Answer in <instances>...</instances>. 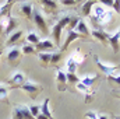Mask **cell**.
<instances>
[{
    "label": "cell",
    "instance_id": "obj_37",
    "mask_svg": "<svg viewBox=\"0 0 120 119\" xmlns=\"http://www.w3.org/2000/svg\"><path fill=\"white\" fill-rule=\"evenodd\" d=\"M35 119H48V118H46V116H43L42 114H39V115H38V116H36Z\"/></svg>",
    "mask_w": 120,
    "mask_h": 119
},
{
    "label": "cell",
    "instance_id": "obj_6",
    "mask_svg": "<svg viewBox=\"0 0 120 119\" xmlns=\"http://www.w3.org/2000/svg\"><path fill=\"white\" fill-rule=\"evenodd\" d=\"M20 88L24 90L25 92H28L31 95V98H35V97L42 91V86L38 84V83H35V81H32V80H25V83H24Z\"/></svg>",
    "mask_w": 120,
    "mask_h": 119
},
{
    "label": "cell",
    "instance_id": "obj_29",
    "mask_svg": "<svg viewBox=\"0 0 120 119\" xmlns=\"http://www.w3.org/2000/svg\"><path fill=\"white\" fill-rule=\"evenodd\" d=\"M28 109H30L31 115H32L34 118H36V116L41 114V107H39V105H31V107H28Z\"/></svg>",
    "mask_w": 120,
    "mask_h": 119
},
{
    "label": "cell",
    "instance_id": "obj_21",
    "mask_svg": "<svg viewBox=\"0 0 120 119\" xmlns=\"http://www.w3.org/2000/svg\"><path fill=\"white\" fill-rule=\"evenodd\" d=\"M49 104H50V99L46 98V99L42 102V105H41V114H42L43 116H46L48 119H55L53 115H52V111L49 109Z\"/></svg>",
    "mask_w": 120,
    "mask_h": 119
},
{
    "label": "cell",
    "instance_id": "obj_16",
    "mask_svg": "<svg viewBox=\"0 0 120 119\" xmlns=\"http://www.w3.org/2000/svg\"><path fill=\"white\" fill-rule=\"evenodd\" d=\"M22 35H24V31L22 30H17V31H14L11 35H8V38H7V42H6V45L7 46H13L15 42H18L21 38H22Z\"/></svg>",
    "mask_w": 120,
    "mask_h": 119
},
{
    "label": "cell",
    "instance_id": "obj_31",
    "mask_svg": "<svg viewBox=\"0 0 120 119\" xmlns=\"http://www.w3.org/2000/svg\"><path fill=\"white\" fill-rule=\"evenodd\" d=\"M61 59V52H53V56H52V66L57 64Z\"/></svg>",
    "mask_w": 120,
    "mask_h": 119
},
{
    "label": "cell",
    "instance_id": "obj_2",
    "mask_svg": "<svg viewBox=\"0 0 120 119\" xmlns=\"http://www.w3.org/2000/svg\"><path fill=\"white\" fill-rule=\"evenodd\" d=\"M70 17L71 16H63L61 18H60L59 21L52 27V35H53V39H55V45H60V36H61V32L63 30L67 27V24H68V21H70Z\"/></svg>",
    "mask_w": 120,
    "mask_h": 119
},
{
    "label": "cell",
    "instance_id": "obj_25",
    "mask_svg": "<svg viewBox=\"0 0 120 119\" xmlns=\"http://www.w3.org/2000/svg\"><path fill=\"white\" fill-rule=\"evenodd\" d=\"M80 17L78 16H71L70 17V21H68V24H67V27H66V30L67 31H74L75 30V27H77V24L80 23Z\"/></svg>",
    "mask_w": 120,
    "mask_h": 119
},
{
    "label": "cell",
    "instance_id": "obj_10",
    "mask_svg": "<svg viewBox=\"0 0 120 119\" xmlns=\"http://www.w3.org/2000/svg\"><path fill=\"white\" fill-rule=\"evenodd\" d=\"M25 83V74L22 71H14L11 74V77L8 79V84H11V87H21Z\"/></svg>",
    "mask_w": 120,
    "mask_h": 119
},
{
    "label": "cell",
    "instance_id": "obj_24",
    "mask_svg": "<svg viewBox=\"0 0 120 119\" xmlns=\"http://www.w3.org/2000/svg\"><path fill=\"white\" fill-rule=\"evenodd\" d=\"M95 3L96 1H92V0H90V1H85L84 4H82V7H81V14L82 16H90L91 14V10H92V7L95 6Z\"/></svg>",
    "mask_w": 120,
    "mask_h": 119
},
{
    "label": "cell",
    "instance_id": "obj_3",
    "mask_svg": "<svg viewBox=\"0 0 120 119\" xmlns=\"http://www.w3.org/2000/svg\"><path fill=\"white\" fill-rule=\"evenodd\" d=\"M1 25H3V32L6 34V35H11L14 31H17L18 28V21H17V18H14L13 16H6L1 21Z\"/></svg>",
    "mask_w": 120,
    "mask_h": 119
},
{
    "label": "cell",
    "instance_id": "obj_19",
    "mask_svg": "<svg viewBox=\"0 0 120 119\" xmlns=\"http://www.w3.org/2000/svg\"><path fill=\"white\" fill-rule=\"evenodd\" d=\"M96 80H98V76H95V74H87V76H84V77L80 80V84L84 86L85 88H91Z\"/></svg>",
    "mask_w": 120,
    "mask_h": 119
},
{
    "label": "cell",
    "instance_id": "obj_4",
    "mask_svg": "<svg viewBox=\"0 0 120 119\" xmlns=\"http://www.w3.org/2000/svg\"><path fill=\"white\" fill-rule=\"evenodd\" d=\"M22 58V52L18 46H11L7 49V53H6V59L7 62L11 64V66H17L20 63V60Z\"/></svg>",
    "mask_w": 120,
    "mask_h": 119
},
{
    "label": "cell",
    "instance_id": "obj_35",
    "mask_svg": "<svg viewBox=\"0 0 120 119\" xmlns=\"http://www.w3.org/2000/svg\"><path fill=\"white\" fill-rule=\"evenodd\" d=\"M61 4H63V6H75L77 1H73V0H63Z\"/></svg>",
    "mask_w": 120,
    "mask_h": 119
},
{
    "label": "cell",
    "instance_id": "obj_1",
    "mask_svg": "<svg viewBox=\"0 0 120 119\" xmlns=\"http://www.w3.org/2000/svg\"><path fill=\"white\" fill-rule=\"evenodd\" d=\"M91 20L95 25H101V27H105L112 18V11L106 7H103L102 3H95V6L92 7L91 10V14H90Z\"/></svg>",
    "mask_w": 120,
    "mask_h": 119
},
{
    "label": "cell",
    "instance_id": "obj_26",
    "mask_svg": "<svg viewBox=\"0 0 120 119\" xmlns=\"http://www.w3.org/2000/svg\"><path fill=\"white\" fill-rule=\"evenodd\" d=\"M39 41H41V39H39L38 34H35V32H30V34L27 35V42H28L30 45H36Z\"/></svg>",
    "mask_w": 120,
    "mask_h": 119
},
{
    "label": "cell",
    "instance_id": "obj_8",
    "mask_svg": "<svg viewBox=\"0 0 120 119\" xmlns=\"http://www.w3.org/2000/svg\"><path fill=\"white\" fill-rule=\"evenodd\" d=\"M94 60H95V63H96V66L101 69V71L103 73V74H106V76H110V74H113L116 70H117V66L116 64H110V63H103L102 60L99 59L96 55L94 56Z\"/></svg>",
    "mask_w": 120,
    "mask_h": 119
},
{
    "label": "cell",
    "instance_id": "obj_33",
    "mask_svg": "<svg viewBox=\"0 0 120 119\" xmlns=\"http://www.w3.org/2000/svg\"><path fill=\"white\" fill-rule=\"evenodd\" d=\"M85 118H88V119H98V118H99V115H98L95 111H88V112H85Z\"/></svg>",
    "mask_w": 120,
    "mask_h": 119
},
{
    "label": "cell",
    "instance_id": "obj_36",
    "mask_svg": "<svg viewBox=\"0 0 120 119\" xmlns=\"http://www.w3.org/2000/svg\"><path fill=\"white\" fill-rule=\"evenodd\" d=\"M112 94H113V95H116V97L120 99V90H112Z\"/></svg>",
    "mask_w": 120,
    "mask_h": 119
},
{
    "label": "cell",
    "instance_id": "obj_30",
    "mask_svg": "<svg viewBox=\"0 0 120 119\" xmlns=\"http://www.w3.org/2000/svg\"><path fill=\"white\" fill-rule=\"evenodd\" d=\"M8 91L10 88H7V87H4V86H1L0 84V99H7V97H8Z\"/></svg>",
    "mask_w": 120,
    "mask_h": 119
},
{
    "label": "cell",
    "instance_id": "obj_9",
    "mask_svg": "<svg viewBox=\"0 0 120 119\" xmlns=\"http://www.w3.org/2000/svg\"><path fill=\"white\" fill-rule=\"evenodd\" d=\"M34 4L31 1H21L18 3V13L25 17L27 20H32V14H34Z\"/></svg>",
    "mask_w": 120,
    "mask_h": 119
},
{
    "label": "cell",
    "instance_id": "obj_27",
    "mask_svg": "<svg viewBox=\"0 0 120 119\" xmlns=\"http://www.w3.org/2000/svg\"><path fill=\"white\" fill-rule=\"evenodd\" d=\"M66 76H67V84L70 83V84H78L80 83V79H78V76L75 74V73H66Z\"/></svg>",
    "mask_w": 120,
    "mask_h": 119
},
{
    "label": "cell",
    "instance_id": "obj_41",
    "mask_svg": "<svg viewBox=\"0 0 120 119\" xmlns=\"http://www.w3.org/2000/svg\"><path fill=\"white\" fill-rule=\"evenodd\" d=\"M0 56H1V52H0Z\"/></svg>",
    "mask_w": 120,
    "mask_h": 119
},
{
    "label": "cell",
    "instance_id": "obj_13",
    "mask_svg": "<svg viewBox=\"0 0 120 119\" xmlns=\"http://www.w3.org/2000/svg\"><path fill=\"white\" fill-rule=\"evenodd\" d=\"M53 48H55V42H52L49 39H41L35 45V51H39V52H49Z\"/></svg>",
    "mask_w": 120,
    "mask_h": 119
},
{
    "label": "cell",
    "instance_id": "obj_18",
    "mask_svg": "<svg viewBox=\"0 0 120 119\" xmlns=\"http://www.w3.org/2000/svg\"><path fill=\"white\" fill-rule=\"evenodd\" d=\"M41 6H43V11L52 14V13H56L57 10V1H50V0H42L41 1Z\"/></svg>",
    "mask_w": 120,
    "mask_h": 119
},
{
    "label": "cell",
    "instance_id": "obj_40",
    "mask_svg": "<svg viewBox=\"0 0 120 119\" xmlns=\"http://www.w3.org/2000/svg\"><path fill=\"white\" fill-rule=\"evenodd\" d=\"M116 119H120V116H117V118H116Z\"/></svg>",
    "mask_w": 120,
    "mask_h": 119
},
{
    "label": "cell",
    "instance_id": "obj_39",
    "mask_svg": "<svg viewBox=\"0 0 120 119\" xmlns=\"http://www.w3.org/2000/svg\"><path fill=\"white\" fill-rule=\"evenodd\" d=\"M3 32V25H1V23H0V34Z\"/></svg>",
    "mask_w": 120,
    "mask_h": 119
},
{
    "label": "cell",
    "instance_id": "obj_17",
    "mask_svg": "<svg viewBox=\"0 0 120 119\" xmlns=\"http://www.w3.org/2000/svg\"><path fill=\"white\" fill-rule=\"evenodd\" d=\"M52 56H53V52H39L38 53V58L43 67L52 66Z\"/></svg>",
    "mask_w": 120,
    "mask_h": 119
},
{
    "label": "cell",
    "instance_id": "obj_14",
    "mask_svg": "<svg viewBox=\"0 0 120 119\" xmlns=\"http://www.w3.org/2000/svg\"><path fill=\"white\" fill-rule=\"evenodd\" d=\"M78 38H84V36H81L78 32H75V31H67V38H66V42H64V45L61 46V52H64V51H67V48H68V45L74 41V39H78Z\"/></svg>",
    "mask_w": 120,
    "mask_h": 119
},
{
    "label": "cell",
    "instance_id": "obj_5",
    "mask_svg": "<svg viewBox=\"0 0 120 119\" xmlns=\"http://www.w3.org/2000/svg\"><path fill=\"white\" fill-rule=\"evenodd\" d=\"M32 20H34V23L36 24V27L42 31L45 35H48V34H49L48 24H46V20H45V17H43V14H42V11H41V10H38V8H34Z\"/></svg>",
    "mask_w": 120,
    "mask_h": 119
},
{
    "label": "cell",
    "instance_id": "obj_12",
    "mask_svg": "<svg viewBox=\"0 0 120 119\" xmlns=\"http://www.w3.org/2000/svg\"><path fill=\"white\" fill-rule=\"evenodd\" d=\"M90 35L94 38V39L99 41L102 45H108V44H109V41H108V34H106L103 30H91Z\"/></svg>",
    "mask_w": 120,
    "mask_h": 119
},
{
    "label": "cell",
    "instance_id": "obj_22",
    "mask_svg": "<svg viewBox=\"0 0 120 119\" xmlns=\"http://www.w3.org/2000/svg\"><path fill=\"white\" fill-rule=\"evenodd\" d=\"M13 4H14V1H4V3H0V17L8 16V11H10V8H11Z\"/></svg>",
    "mask_w": 120,
    "mask_h": 119
},
{
    "label": "cell",
    "instance_id": "obj_11",
    "mask_svg": "<svg viewBox=\"0 0 120 119\" xmlns=\"http://www.w3.org/2000/svg\"><path fill=\"white\" fill-rule=\"evenodd\" d=\"M56 84H57V90L59 91H66V88H67V76H66V71H63L61 69H57Z\"/></svg>",
    "mask_w": 120,
    "mask_h": 119
},
{
    "label": "cell",
    "instance_id": "obj_23",
    "mask_svg": "<svg viewBox=\"0 0 120 119\" xmlns=\"http://www.w3.org/2000/svg\"><path fill=\"white\" fill-rule=\"evenodd\" d=\"M70 59L73 60V62H74V63H75L77 66H78V64H81V63L84 62L85 56H84V55H82V53L80 52V49H75V51H74V53H73V55L70 56Z\"/></svg>",
    "mask_w": 120,
    "mask_h": 119
},
{
    "label": "cell",
    "instance_id": "obj_34",
    "mask_svg": "<svg viewBox=\"0 0 120 119\" xmlns=\"http://www.w3.org/2000/svg\"><path fill=\"white\" fill-rule=\"evenodd\" d=\"M112 7H113V10H115L116 13H120V0H116V1H113Z\"/></svg>",
    "mask_w": 120,
    "mask_h": 119
},
{
    "label": "cell",
    "instance_id": "obj_32",
    "mask_svg": "<svg viewBox=\"0 0 120 119\" xmlns=\"http://www.w3.org/2000/svg\"><path fill=\"white\" fill-rule=\"evenodd\" d=\"M108 79H109L110 81L116 83V84L120 87V74H119V76H116V74H110V76H108Z\"/></svg>",
    "mask_w": 120,
    "mask_h": 119
},
{
    "label": "cell",
    "instance_id": "obj_20",
    "mask_svg": "<svg viewBox=\"0 0 120 119\" xmlns=\"http://www.w3.org/2000/svg\"><path fill=\"white\" fill-rule=\"evenodd\" d=\"M75 32H78L81 36H84V38H88L90 36V30H88V25L85 24V21H82V20H80V23L77 24V27H75Z\"/></svg>",
    "mask_w": 120,
    "mask_h": 119
},
{
    "label": "cell",
    "instance_id": "obj_28",
    "mask_svg": "<svg viewBox=\"0 0 120 119\" xmlns=\"http://www.w3.org/2000/svg\"><path fill=\"white\" fill-rule=\"evenodd\" d=\"M21 52L22 55H31V53H35V46L30 45V44H25L22 48H21Z\"/></svg>",
    "mask_w": 120,
    "mask_h": 119
},
{
    "label": "cell",
    "instance_id": "obj_38",
    "mask_svg": "<svg viewBox=\"0 0 120 119\" xmlns=\"http://www.w3.org/2000/svg\"><path fill=\"white\" fill-rule=\"evenodd\" d=\"M98 119H109V118H108L106 115H99V118H98Z\"/></svg>",
    "mask_w": 120,
    "mask_h": 119
},
{
    "label": "cell",
    "instance_id": "obj_7",
    "mask_svg": "<svg viewBox=\"0 0 120 119\" xmlns=\"http://www.w3.org/2000/svg\"><path fill=\"white\" fill-rule=\"evenodd\" d=\"M13 119H35L27 105H15L13 109Z\"/></svg>",
    "mask_w": 120,
    "mask_h": 119
},
{
    "label": "cell",
    "instance_id": "obj_15",
    "mask_svg": "<svg viewBox=\"0 0 120 119\" xmlns=\"http://www.w3.org/2000/svg\"><path fill=\"white\" fill-rule=\"evenodd\" d=\"M108 41H109L110 46L113 48V52L117 53L119 52V42H120V30L116 34H113V35H109L108 34Z\"/></svg>",
    "mask_w": 120,
    "mask_h": 119
}]
</instances>
